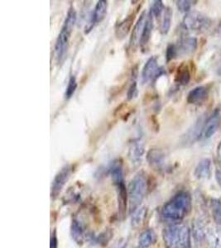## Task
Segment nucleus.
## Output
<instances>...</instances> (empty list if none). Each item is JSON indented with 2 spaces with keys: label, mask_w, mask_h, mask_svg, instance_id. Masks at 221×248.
Segmentation results:
<instances>
[{
  "label": "nucleus",
  "mask_w": 221,
  "mask_h": 248,
  "mask_svg": "<svg viewBox=\"0 0 221 248\" xmlns=\"http://www.w3.org/2000/svg\"><path fill=\"white\" fill-rule=\"evenodd\" d=\"M211 209H212V216L216 223L221 226V202L218 201H214L211 203Z\"/></svg>",
  "instance_id": "obj_29"
},
{
  "label": "nucleus",
  "mask_w": 221,
  "mask_h": 248,
  "mask_svg": "<svg viewBox=\"0 0 221 248\" xmlns=\"http://www.w3.org/2000/svg\"><path fill=\"white\" fill-rule=\"evenodd\" d=\"M208 17L198 12H190L187 14L182 21V27L188 31H201L209 25Z\"/></svg>",
  "instance_id": "obj_6"
},
{
  "label": "nucleus",
  "mask_w": 221,
  "mask_h": 248,
  "mask_svg": "<svg viewBox=\"0 0 221 248\" xmlns=\"http://www.w3.org/2000/svg\"><path fill=\"white\" fill-rule=\"evenodd\" d=\"M144 153V142L142 139H134L129 142L128 156L133 167H139L141 166Z\"/></svg>",
  "instance_id": "obj_8"
},
{
  "label": "nucleus",
  "mask_w": 221,
  "mask_h": 248,
  "mask_svg": "<svg viewBox=\"0 0 221 248\" xmlns=\"http://www.w3.org/2000/svg\"><path fill=\"white\" fill-rule=\"evenodd\" d=\"M147 215V209L145 207L140 206L134 211L132 212V217H131V224L134 229H138L142 225L144 222L145 217Z\"/></svg>",
  "instance_id": "obj_22"
},
{
  "label": "nucleus",
  "mask_w": 221,
  "mask_h": 248,
  "mask_svg": "<svg viewBox=\"0 0 221 248\" xmlns=\"http://www.w3.org/2000/svg\"><path fill=\"white\" fill-rule=\"evenodd\" d=\"M147 190V177L144 173L140 172L133 178L130 183L128 184L127 189L128 206L131 213L140 207L141 203L146 196Z\"/></svg>",
  "instance_id": "obj_4"
},
{
  "label": "nucleus",
  "mask_w": 221,
  "mask_h": 248,
  "mask_svg": "<svg viewBox=\"0 0 221 248\" xmlns=\"http://www.w3.org/2000/svg\"><path fill=\"white\" fill-rule=\"evenodd\" d=\"M127 244H128L127 241H125V240H121L120 242H119V243H117L116 245H115V247H114L113 248H126V247H127Z\"/></svg>",
  "instance_id": "obj_33"
},
{
  "label": "nucleus",
  "mask_w": 221,
  "mask_h": 248,
  "mask_svg": "<svg viewBox=\"0 0 221 248\" xmlns=\"http://www.w3.org/2000/svg\"><path fill=\"white\" fill-rule=\"evenodd\" d=\"M191 209V197L188 192H179L162 209V217L168 222L178 223L187 217Z\"/></svg>",
  "instance_id": "obj_1"
},
{
  "label": "nucleus",
  "mask_w": 221,
  "mask_h": 248,
  "mask_svg": "<svg viewBox=\"0 0 221 248\" xmlns=\"http://www.w3.org/2000/svg\"><path fill=\"white\" fill-rule=\"evenodd\" d=\"M153 29V17L151 15L150 13L147 14L146 23H145L144 29L142 32V38L140 41V46L142 50H144L146 46L148 44L150 41L151 35Z\"/></svg>",
  "instance_id": "obj_20"
},
{
  "label": "nucleus",
  "mask_w": 221,
  "mask_h": 248,
  "mask_svg": "<svg viewBox=\"0 0 221 248\" xmlns=\"http://www.w3.org/2000/svg\"><path fill=\"white\" fill-rule=\"evenodd\" d=\"M157 242V235L153 229H147L142 232L139 238L140 248H148Z\"/></svg>",
  "instance_id": "obj_21"
},
{
  "label": "nucleus",
  "mask_w": 221,
  "mask_h": 248,
  "mask_svg": "<svg viewBox=\"0 0 221 248\" xmlns=\"http://www.w3.org/2000/svg\"><path fill=\"white\" fill-rule=\"evenodd\" d=\"M221 125V114L219 110L212 113L202 127V137L203 139H210L217 132Z\"/></svg>",
  "instance_id": "obj_12"
},
{
  "label": "nucleus",
  "mask_w": 221,
  "mask_h": 248,
  "mask_svg": "<svg viewBox=\"0 0 221 248\" xmlns=\"http://www.w3.org/2000/svg\"><path fill=\"white\" fill-rule=\"evenodd\" d=\"M147 14L143 12L142 15H140L139 20L137 21L136 24L132 31L131 34L130 41H129V49L131 51H135L137 48L140 46V41L142 38V32L144 29L146 19H147Z\"/></svg>",
  "instance_id": "obj_10"
},
{
  "label": "nucleus",
  "mask_w": 221,
  "mask_h": 248,
  "mask_svg": "<svg viewBox=\"0 0 221 248\" xmlns=\"http://www.w3.org/2000/svg\"><path fill=\"white\" fill-rule=\"evenodd\" d=\"M176 3L179 11L188 14V13H190V9L196 2L189 1V0H179V1H176Z\"/></svg>",
  "instance_id": "obj_30"
},
{
  "label": "nucleus",
  "mask_w": 221,
  "mask_h": 248,
  "mask_svg": "<svg viewBox=\"0 0 221 248\" xmlns=\"http://www.w3.org/2000/svg\"><path fill=\"white\" fill-rule=\"evenodd\" d=\"M173 19V10L170 8H166L163 13L162 25H161V33L167 35L170 30L171 24Z\"/></svg>",
  "instance_id": "obj_24"
},
{
  "label": "nucleus",
  "mask_w": 221,
  "mask_h": 248,
  "mask_svg": "<svg viewBox=\"0 0 221 248\" xmlns=\"http://www.w3.org/2000/svg\"><path fill=\"white\" fill-rule=\"evenodd\" d=\"M138 87H137V68H133L132 71V82H131L130 87L128 91V99L132 100L135 99L138 96Z\"/></svg>",
  "instance_id": "obj_26"
},
{
  "label": "nucleus",
  "mask_w": 221,
  "mask_h": 248,
  "mask_svg": "<svg viewBox=\"0 0 221 248\" xmlns=\"http://www.w3.org/2000/svg\"><path fill=\"white\" fill-rule=\"evenodd\" d=\"M218 74L221 77V65H220V66H219V68H218Z\"/></svg>",
  "instance_id": "obj_36"
},
{
  "label": "nucleus",
  "mask_w": 221,
  "mask_h": 248,
  "mask_svg": "<svg viewBox=\"0 0 221 248\" xmlns=\"http://www.w3.org/2000/svg\"><path fill=\"white\" fill-rule=\"evenodd\" d=\"M212 167H211V161L210 159H203L199 162L196 166L194 175L199 180H206L211 175Z\"/></svg>",
  "instance_id": "obj_17"
},
{
  "label": "nucleus",
  "mask_w": 221,
  "mask_h": 248,
  "mask_svg": "<svg viewBox=\"0 0 221 248\" xmlns=\"http://www.w3.org/2000/svg\"><path fill=\"white\" fill-rule=\"evenodd\" d=\"M108 9V2L105 0H99L96 5L95 7L91 18L87 26L85 27V33H89L93 29L95 25L101 23L105 19V16L107 15Z\"/></svg>",
  "instance_id": "obj_9"
},
{
  "label": "nucleus",
  "mask_w": 221,
  "mask_h": 248,
  "mask_svg": "<svg viewBox=\"0 0 221 248\" xmlns=\"http://www.w3.org/2000/svg\"><path fill=\"white\" fill-rule=\"evenodd\" d=\"M217 155H218L219 160L221 162V141L219 143L218 148H217Z\"/></svg>",
  "instance_id": "obj_35"
},
{
  "label": "nucleus",
  "mask_w": 221,
  "mask_h": 248,
  "mask_svg": "<svg viewBox=\"0 0 221 248\" xmlns=\"http://www.w3.org/2000/svg\"><path fill=\"white\" fill-rule=\"evenodd\" d=\"M147 161L150 167L157 170H162L166 167V155L158 148H152L148 151Z\"/></svg>",
  "instance_id": "obj_11"
},
{
  "label": "nucleus",
  "mask_w": 221,
  "mask_h": 248,
  "mask_svg": "<svg viewBox=\"0 0 221 248\" xmlns=\"http://www.w3.org/2000/svg\"><path fill=\"white\" fill-rule=\"evenodd\" d=\"M206 238L210 248H221V228H210L206 231Z\"/></svg>",
  "instance_id": "obj_19"
},
{
  "label": "nucleus",
  "mask_w": 221,
  "mask_h": 248,
  "mask_svg": "<svg viewBox=\"0 0 221 248\" xmlns=\"http://www.w3.org/2000/svg\"><path fill=\"white\" fill-rule=\"evenodd\" d=\"M58 248V240H57V232L56 230L52 232L51 236V240H50V248Z\"/></svg>",
  "instance_id": "obj_32"
},
{
  "label": "nucleus",
  "mask_w": 221,
  "mask_h": 248,
  "mask_svg": "<svg viewBox=\"0 0 221 248\" xmlns=\"http://www.w3.org/2000/svg\"><path fill=\"white\" fill-rule=\"evenodd\" d=\"M77 89V78L75 76H71L69 79L68 85L65 89V99H70L73 96Z\"/></svg>",
  "instance_id": "obj_28"
},
{
  "label": "nucleus",
  "mask_w": 221,
  "mask_h": 248,
  "mask_svg": "<svg viewBox=\"0 0 221 248\" xmlns=\"http://www.w3.org/2000/svg\"><path fill=\"white\" fill-rule=\"evenodd\" d=\"M163 68L160 67L158 63L157 57H152L147 60L144 66L142 68V82L143 84H148L156 81L159 77L164 75Z\"/></svg>",
  "instance_id": "obj_5"
},
{
  "label": "nucleus",
  "mask_w": 221,
  "mask_h": 248,
  "mask_svg": "<svg viewBox=\"0 0 221 248\" xmlns=\"http://www.w3.org/2000/svg\"><path fill=\"white\" fill-rule=\"evenodd\" d=\"M197 47V40L195 37L182 38L178 44L176 45L177 57L188 56L196 51Z\"/></svg>",
  "instance_id": "obj_14"
},
{
  "label": "nucleus",
  "mask_w": 221,
  "mask_h": 248,
  "mask_svg": "<svg viewBox=\"0 0 221 248\" xmlns=\"http://www.w3.org/2000/svg\"><path fill=\"white\" fill-rule=\"evenodd\" d=\"M162 238L166 248H189L190 229L183 223H173L163 230Z\"/></svg>",
  "instance_id": "obj_3"
},
{
  "label": "nucleus",
  "mask_w": 221,
  "mask_h": 248,
  "mask_svg": "<svg viewBox=\"0 0 221 248\" xmlns=\"http://www.w3.org/2000/svg\"><path fill=\"white\" fill-rule=\"evenodd\" d=\"M165 9L166 8L164 7V4L162 3V1L161 0H157V1H154L153 3V5L151 7L150 13L151 15L153 16V17H161L162 16V14L164 13Z\"/></svg>",
  "instance_id": "obj_27"
},
{
  "label": "nucleus",
  "mask_w": 221,
  "mask_h": 248,
  "mask_svg": "<svg viewBox=\"0 0 221 248\" xmlns=\"http://www.w3.org/2000/svg\"><path fill=\"white\" fill-rule=\"evenodd\" d=\"M71 236L74 241L78 244H81L85 238V229L82 223L77 218H74L71 223Z\"/></svg>",
  "instance_id": "obj_18"
},
{
  "label": "nucleus",
  "mask_w": 221,
  "mask_h": 248,
  "mask_svg": "<svg viewBox=\"0 0 221 248\" xmlns=\"http://www.w3.org/2000/svg\"><path fill=\"white\" fill-rule=\"evenodd\" d=\"M109 173L112 178L113 184L116 186V187L125 184L122 160L115 159L113 161H111L110 167H109Z\"/></svg>",
  "instance_id": "obj_13"
},
{
  "label": "nucleus",
  "mask_w": 221,
  "mask_h": 248,
  "mask_svg": "<svg viewBox=\"0 0 221 248\" xmlns=\"http://www.w3.org/2000/svg\"><path fill=\"white\" fill-rule=\"evenodd\" d=\"M72 173V167L70 165H65L60 170L57 175H55L51 186V199L58 197L60 193L62 192L65 184L67 183Z\"/></svg>",
  "instance_id": "obj_7"
},
{
  "label": "nucleus",
  "mask_w": 221,
  "mask_h": 248,
  "mask_svg": "<svg viewBox=\"0 0 221 248\" xmlns=\"http://www.w3.org/2000/svg\"><path fill=\"white\" fill-rule=\"evenodd\" d=\"M190 79V71H189V69L187 67V65H185V64L180 65L178 69H177V71H176L175 81L180 84V85H187L189 83Z\"/></svg>",
  "instance_id": "obj_23"
},
{
  "label": "nucleus",
  "mask_w": 221,
  "mask_h": 248,
  "mask_svg": "<svg viewBox=\"0 0 221 248\" xmlns=\"http://www.w3.org/2000/svg\"><path fill=\"white\" fill-rule=\"evenodd\" d=\"M176 57H177L176 45H174V44L168 45L167 48V52H166V59H167V62H171L172 60L176 58Z\"/></svg>",
  "instance_id": "obj_31"
},
{
  "label": "nucleus",
  "mask_w": 221,
  "mask_h": 248,
  "mask_svg": "<svg viewBox=\"0 0 221 248\" xmlns=\"http://www.w3.org/2000/svg\"><path fill=\"white\" fill-rule=\"evenodd\" d=\"M76 21H77V13L73 6H71L67 12L65 22L63 23V28L61 29L59 35L57 37V42L55 44V57H56L57 64H63V62L65 61V56L68 51L69 43L71 39V33L73 31Z\"/></svg>",
  "instance_id": "obj_2"
},
{
  "label": "nucleus",
  "mask_w": 221,
  "mask_h": 248,
  "mask_svg": "<svg viewBox=\"0 0 221 248\" xmlns=\"http://www.w3.org/2000/svg\"><path fill=\"white\" fill-rule=\"evenodd\" d=\"M209 95L208 89L205 86H197L189 92L187 103L190 105H200L203 104Z\"/></svg>",
  "instance_id": "obj_15"
},
{
  "label": "nucleus",
  "mask_w": 221,
  "mask_h": 248,
  "mask_svg": "<svg viewBox=\"0 0 221 248\" xmlns=\"http://www.w3.org/2000/svg\"><path fill=\"white\" fill-rule=\"evenodd\" d=\"M135 17H136V13H132L125 19L123 20L122 22L117 24L116 29H115V35L118 39H124L128 35V32L132 29Z\"/></svg>",
  "instance_id": "obj_16"
},
{
  "label": "nucleus",
  "mask_w": 221,
  "mask_h": 248,
  "mask_svg": "<svg viewBox=\"0 0 221 248\" xmlns=\"http://www.w3.org/2000/svg\"><path fill=\"white\" fill-rule=\"evenodd\" d=\"M193 237L196 239V242H199V243L202 241L203 238L206 237V232H205V227L200 221L196 222L193 225Z\"/></svg>",
  "instance_id": "obj_25"
},
{
  "label": "nucleus",
  "mask_w": 221,
  "mask_h": 248,
  "mask_svg": "<svg viewBox=\"0 0 221 248\" xmlns=\"http://www.w3.org/2000/svg\"><path fill=\"white\" fill-rule=\"evenodd\" d=\"M216 179H217L219 185L221 186V170H216Z\"/></svg>",
  "instance_id": "obj_34"
}]
</instances>
